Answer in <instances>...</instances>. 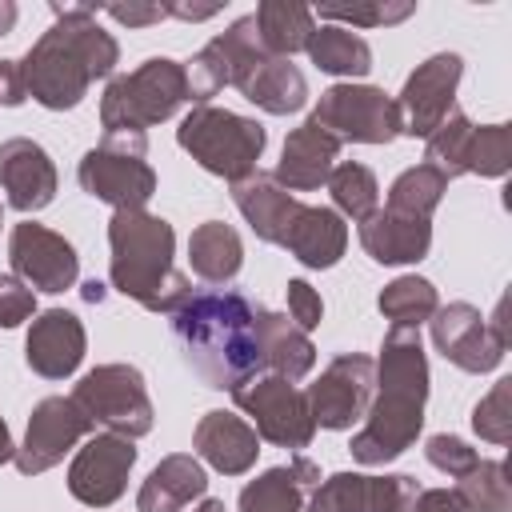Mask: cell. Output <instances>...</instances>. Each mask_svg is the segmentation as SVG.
<instances>
[{
  "instance_id": "obj_47",
  "label": "cell",
  "mask_w": 512,
  "mask_h": 512,
  "mask_svg": "<svg viewBox=\"0 0 512 512\" xmlns=\"http://www.w3.org/2000/svg\"><path fill=\"white\" fill-rule=\"evenodd\" d=\"M16 456V444H12V432H8V424L0 420V464H8Z\"/></svg>"
},
{
  "instance_id": "obj_32",
  "label": "cell",
  "mask_w": 512,
  "mask_h": 512,
  "mask_svg": "<svg viewBox=\"0 0 512 512\" xmlns=\"http://www.w3.org/2000/svg\"><path fill=\"white\" fill-rule=\"evenodd\" d=\"M256 28H260V44L268 56H284L292 60V52H304L308 36L316 32V16L304 4H284V0H264L256 12Z\"/></svg>"
},
{
  "instance_id": "obj_45",
  "label": "cell",
  "mask_w": 512,
  "mask_h": 512,
  "mask_svg": "<svg viewBox=\"0 0 512 512\" xmlns=\"http://www.w3.org/2000/svg\"><path fill=\"white\" fill-rule=\"evenodd\" d=\"M220 12V4H164V16H176V20H212Z\"/></svg>"
},
{
  "instance_id": "obj_42",
  "label": "cell",
  "mask_w": 512,
  "mask_h": 512,
  "mask_svg": "<svg viewBox=\"0 0 512 512\" xmlns=\"http://www.w3.org/2000/svg\"><path fill=\"white\" fill-rule=\"evenodd\" d=\"M100 12H108L116 24H128V28H148L164 20V4H104Z\"/></svg>"
},
{
  "instance_id": "obj_36",
  "label": "cell",
  "mask_w": 512,
  "mask_h": 512,
  "mask_svg": "<svg viewBox=\"0 0 512 512\" xmlns=\"http://www.w3.org/2000/svg\"><path fill=\"white\" fill-rule=\"evenodd\" d=\"M328 192H332V204L340 216L348 220H368L376 212V200H380V184H376V172L360 160H340L328 176Z\"/></svg>"
},
{
  "instance_id": "obj_29",
  "label": "cell",
  "mask_w": 512,
  "mask_h": 512,
  "mask_svg": "<svg viewBox=\"0 0 512 512\" xmlns=\"http://www.w3.org/2000/svg\"><path fill=\"white\" fill-rule=\"evenodd\" d=\"M232 204L240 208V216L256 232V240L280 248V240L288 232V220H292L300 200L292 192H284L268 172H252L248 180L232 184Z\"/></svg>"
},
{
  "instance_id": "obj_38",
  "label": "cell",
  "mask_w": 512,
  "mask_h": 512,
  "mask_svg": "<svg viewBox=\"0 0 512 512\" xmlns=\"http://www.w3.org/2000/svg\"><path fill=\"white\" fill-rule=\"evenodd\" d=\"M416 12V4L400 0V4H320L312 16L332 20V24H352V28H380V24H400Z\"/></svg>"
},
{
  "instance_id": "obj_5",
  "label": "cell",
  "mask_w": 512,
  "mask_h": 512,
  "mask_svg": "<svg viewBox=\"0 0 512 512\" xmlns=\"http://www.w3.org/2000/svg\"><path fill=\"white\" fill-rule=\"evenodd\" d=\"M176 144L212 176L240 184L252 172H260V156L268 144V132L260 120L216 108V104H192V112L176 128Z\"/></svg>"
},
{
  "instance_id": "obj_31",
  "label": "cell",
  "mask_w": 512,
  "mask_h": 512,
  "mask_svg": "<svg viewBox=\"0 0 512 512\" xmlns=\"http://www.w3.org/2000/svg\"><path fill=\"white\" fill-rule=\"evenodd\" d=\"M304 52L328 76L356 80V76H368L372 72V48H368V40L356 36V32H348V28H340V24H316V32L308 36Z\"/></svg>"
},
{
  "instance_id": "obj_8",
  "label": "cell",
  "mask_w": 512,
  "mask_h": 512,
  "mask_svg": "<svg viewBox=\"0 0 512 512\" xmlns=\"http://www.w3.org/2000/svg\"><path fill=\"white\" fill-rule=\"evenodd\" d=\"M432 344L436 352L456 364L460 372H472V376H484L492 368H500L504 352H508V296L496 300V312L492 316H480L476 304L468 300H452L444 308L432 312Z\"/></svg>"
},
{
  "instance_id": "obj_48",
  "label": "cell",
  "mask_w": 512,
  "mask_h": 512,
  "mask_svg": "<svg viewBox=\"0 0 512 512\" xmlns=\"http://www.w3.org/2000/svg\"><path fill=\"white\" fill-rule=\"evenodd\" d=\"M80 296H84L88 304H100V300H104V284H100V280H88V284L80 288Z\"/></svg>"
},
{
  "instance_id": "obj_26",
  "label": "cell",
  "mask_w": 512,
  "mask_h": 512,
  "mask_svg": "<svg viewBox=\"0 0 512 512\" xmlns=\"http://www.w3.org/2000/svg\"><path fill=\"white\" fill-rule=\"evenodd\" d=\"M208 492V472L192 452H172L164 456L148 480L136 492V512H180L192 500H204Z\"/></svg>"
},
{
  "instance_id": "obj_43",
  "label": "cell",
  "mask_w": 512,
  "mask_h": 512,
  "mask_svg": "<svg viewBox=\"0 0 512 512\" xmlns=\"http://www.w3.org/2000/svg\"><path fill=\"white\" fill-rule=\"evenodd\" d=\"M408 512H468L452 488H420Z\"/></svg>"
},
{
  "instance_id": "obj_17",
  "label": "cell",
  "mask_w": 512,
  "mask_h": 512,
  "mask_svg": "<svg viewBox=\"0 0 512 512\" xmlns=\"http://www.w3.org/2000/svg\"><path fill=\"white\" fill-rule=\"evenodd\" d=\"M132 464H136V444L128 436L96 432L68 464V492L88 508H108L124 496Z\"/></svg>"
},
{
  "instance_id": "obj_2",
  "label": "cell",
  "mask_w": 512,
  "mask_h": 512,
  "mask_svg": "<svg viewBox=\"0 0 512 512\" xmlns=\"http://www.w3.org/2000/svg\"><path fill=\"white\" fill-rule=\"evenodd\" d=\"M172 336L184 364L204 380V388L232 392L264 372L256 340V304L232 288L192 292L172 312Z\"/></svg>"
},
{
  "instance_id": "obj_13",
  "label": "cell",
  "mask_w": 512,
  "mask_h": 512,
  "mask_svg": "<svg viewBox=\"0 0 512 512\" xmlns=\"http://www.w3.org/2000/svg\"><path fill=\"white\" fill-rule=\"evenodd\" d=\"M92 432H96L92 416L72 396H44L28 416V428H24V440L16 444L12 464L24 476H40V472L56 468Z\"/></svg>"
},
{
  "instance_id": "obj_40",
  "label": "cell",
  "mask_w": 512,
  "mask_h": 512,
  "mask_svg": "<svg viewBox=\"0 0 512 512\" xmlns=\"http://www.w3.org/2000/svg\"><path fill=\"white\" fill-rule=\"evenodd\" d=\"M32 316H36V292L12 272H0V328H20Z\"/></svg>"
},
{
  "instance_id": "obj_9",
  "label": "cell",
  "mask_w": 512,
  "mask_h": 512,
  "mask_svg": "<svg viewBox=\"0 0 512 512\" xmlns=\"http://www.w3.org/2000/svg\"><path fill=\"white\" fill-rule=\"evenodd\" d=\"M424 164L440 168L448 180L456 176H484L500 180L512 168V124H472L460 108L424 140Z\"/></svg>"
},
{
  "instance_id": "obj_6",
  "label": "cell",
  "mask_w": 512,
  "mask_h": 512,
  "mask_svg": "<svg viewBox=\"0 0 512 512\" xmlns=\"http://www.w3.org/2000/svg\"><path fill=\"white\" fill-rule=\"evenodd\" d=\"M188 104L184 64L172 56H148L140 68L112 76L100 96V128L104 132H144L152 124L172 120Z\"/></svg>"
},
{
  "instance_id": "obj_20",
  "label": "cell",
  "mask_w": 512,
  "mask_h": 512,
  "mask_svg": "<svg viewBox=\"0 0 512 512\" xmlns=\"http://www.w3.org/2000/svg\"><path fill=\"white\" fill-rule=\"evenodd\" d=\"M88 352V336H84V324L76 312L68 308H48L32 320L28 328V340H24V360L36 376L44 380H64L80 368Z\"/></svg>"
},
{
  "instance_id": "obj_4",
  "label": "cell",
  "mask_w": 512,
  "mask_h": 512,
  "mask_svg": "<svg viewBox=\"0 0 512 512\" xmlns=\"http://www.w3.org/2000/svg\"><path fill=\"white\" fill-rule=\"evenodd\" d=\"M108 280L120 296L136 300L148 312L172 316L188 296L192 280L172 264L176 256V232L164 216H152L148 208H124L108 220Z\"/></svg>"
},
{
  "instance_id": "obj_28",
  "label": "cell",
  "mask_w": 512,
  "mask_h": 512,
  "mask_svg": "<svg viewBox=\"0 0 512 512\" xmlns=\"http://www.w3.org/2000/svg\"><path fill=\"white\" fill-rule=\"evenodd\" d=\"M240 96L256 108H264L268 116H288V112H300L308 104V80L304 72L284 60V56H264L256 60L240 80H236Z\"/></svg>"
},
{
  "instance_id": "obj_12",
  "label": "cell",
  "mask_w": 512,
  "mask_h": 512,
  "mask_svg": "<svg viewBox=\"0 0 512 512\" xmlns=\"http://www.w3.org/2000/svg\"><path fill=\"white\" fill-rule=\"evenodd\" d=\"M316 128L332 132L340 144H392L400 136L396 100L372 84H332L320 92L312 116Z\"/></svg>"
},
{
  "instance_id": "obj_35",
  "label": "cell",
  "mask_w": 512,
  "mask_h": 512,
  "mask_svg": "<svg viewBox=\"0 0 512 512\" xmlns=\"http://www.w3.org/2000/svg\"><path fill=\"white\" fill-rule=\"evenodd\" d=\"M452 492L468 512H512V480L504 460H476L464 476H456Z\"/></svg>"
},
{
  "instance_id": "obj_41",
  "label": "cell",
  "mask_w": 512,
  "mask_h": 512,
  "mask_svg": "<svg viewBox=\"0 0 512 512\" xmlns=\"http://www.w3.org/2000/svg\"><path fill=\"white\" fill-rule=\"evenodd\" d=\"M288 320L296 324V328H304V332H312V328H320V320H324V300H320V292L308 284V280H288Z\"/></svg>"
},
{
  "instance_id": "obj_27",
  "label": "cell",
  "mask_w": 512,
  "mask_h": 512,
  "mask_svg": "<svg viewBox=\"0 0 512 512\" xmlns=\"http://www.w3.org/2000/svg\"><path fill=\"white\" fill-rule=\"evenodd\" d=\"M256 340H260V364L272 376H284L296 384L316 368V344L284 312L256 308Z\"/></svg>"
},
{
  "instance_id": "obj_34",
  "label": "cell",
  "mask_w": 512,
  "mask_h": 512,
  "mask_svg": "<svg viewBox=\"0 0 512 512\" xmlns=\"http://www.w3.org/2000/svg\"><path fill=\"white\" fill-rule=\"evenodd\" d=\"M376 308L384 312V320H392V328H420L440 308V296L424 276H396L380 288Z\"/></svg>"
},
{
  "instance_id": "obj_50",
  "label": "cell",
  "mask_w": 512,
  "mask_h": 512,
  "mask_svg": "<svg viewBox=\"0 0 512 512\" xmlns=\"http://www.w3.org/2000/svg\"><path fill=\"white\" fill-rule=\"evenodd\" d=\"M0 224H4V208H0Z\"/></svg>"
},
{
  "instance_id": "obj_19",
  "label": "cell",
  "mask_w": 512,
  "mask_h": 512,
  "mask_svg": "<svg viewBox=\"0 0 512 512\" xmlns=\"http://www.w3.org/2000/svg\"><path fill=\"white\" fill-rule=\"evenodd\" d=\"M60 176L52 156L44 152V144L28 140V136H12L0 140V192L8 200V208L16 212H40L56 200Z\"/></svg>"
},
{
  "instance_id": "obj_14",
  "label": "cell",
  "mask_w": 512,
  "mask_h": 512,
  "mask_svg": "<svg viewBox=\"0 0 512 512\" xmlns=\"http://www.w3.org/2000/svg\"><path fill=\"white\" fill-rule=\"evenodd\" d=\"M464 76V60L460 52H436L424 64H416V72L404 80L400 96H396V112H400V136H416L428 140L448 112L456 108V88Z\"/></svg>"
},
{
  "instance_id": "obj_30",
  "label": "cell",
  "mask_w": 512,
  "mask_h": 512,
  "mask_svg": "<svg viewBox=\"0 0 512 512\" xmlns=\"http://www.w3.org/2000/svg\"><path fill=\"white\" fill-rule=\"evenodd\" d=\"M188 264L204 284H232L244 268V240L224 220H204L188 236Z\"/></svg>"
},
{
  "instance_id": "obj_23",
  "label": "cell",
  "mask_w": 512,
  "mask_h": 512,
  "mask_svg": "<svg viewBox=\"0 0 512 512\" xmlns=\"http://www.w3.org/2000/svg\"><path fill=\"white\" fill-rule=\"evenodd\" d=\"M280 248H288L304 268H336L344 248H348V224L336 208H324V204H296L292 220H288V232L280 240Z\"/></svg>"
},
{
  "instance_id": "obj_44",
  "label": "cell",
  "mask_w": 512,
  "mask_h": 512,
  "mask_svg": "<svg viewBox=\"0 0 512 512\" xmlns=\"http://www.w3.org/2000/svg\"><path fill=\"white\" fill-rule=\"evenodd\" d=\"M28 92H24V76H20V60H0V104L4 108H16L24 104Z\"/></svg>"
},
{
  "instance_id": "obj_15",
  "label": "cell",
  "mask_w": 512,
  "mask_h": 512,
  "mask_svg": "<svg viewBox=\"0 0 512 512\" xmlns=\"http://www.w3.org/2000/svg\"><path fill=\"white\" fill-rule=\"evenodd\" d=\"M372 392H376V360L364 352H344L320 372V380L304 396H308L316 428L344 432L364 420Z\"/></svg>"
},
{
  "instance_id": "obj_37",
  "label": "cell",
  "mask_w": 512,
  "mask_h": 512,
  "mask_svg": "<svg viewBox=\"0 0 512 512\" xmlns=\"http://www.w3.org/2000/svg\"><path fill=\"white\" fill-rule=\"evenodd\" d=\"M472 432L488 444L512 440V380H496L492 392L472 408Z\"/></svg>"
},
{
  "instance_id": "obj_11",
  "label": "cell",
  "mask_w": 512,
  "mask_h": 512,
  "mask_svg": "<svg viewBox=\"0 0 512 512\" xmlns=\"http://www.w3.org/2000/svg\"><path fill=\"white\" fill-rule=\"evenodd\" d=\"M232 400L248 416V424L256 428V436L268 440V444H276V448L300 452L316 436V420H312L308 396L292 380H284V376L260 372V376L244 380L240 388H232Z\"/></svg>"
},
{
  "instance_id": "obj_33",
  "label": "cell",
  "mask_w": 512,
  "mask_h": 512,
  "mask_svg": "<svg viewBox=\"0 0 512 512\" xmlns=\"http://www.w3.org/2000/svg\"><path fill=\"white\" fill-rule=\"evenodd\" d=\"M448 192V176L432 164H416V168H404L392 188H388V212L396 216H416V220H432V212L440 208Z\"/></svg>"
},
{
  "instance_id": "obj_7",
  "label": "cell",
  "mask_w": 512,
  "mask_h": 512,
  "mask_svg": "<svg viewBox=\"0 0 512 512\" xmlns=\"http://www.w3.org/2000/svg\"><path fill=\"white\" fill-rule=\"evenodd\" d=\"M76 180L92 200L112 204L116 212L144 208L156 196V172L148 164V132H104V140L84 152Z\"/></svg>"
},
{
  "instance_id": "obj_3",
  "label": "cell",
  "mask_w": 512,
  "mask_h": 512,
  "mask_svg": "<svg viewBox=\"0 0 512 512\" xmlns=\"http://www.w3.org/2000/svg\"><path fill=\"white\" fill-rule=\"evenodd\" d=\"M428 404V356L420 328H388L376 360V392L364 412V428L352 436V460L376 468L404 456L420 428Z\"/></svg>"
},
{
  "instance_id": "obj_49",
  "label": "cell",
  "mask_w": 512,
  "mask_h": 512,
  "mask_svg": "<svg viewBox=\"0 0 512 512\" xmlns=\"http://www.w3.org/2000/svg\"><path fill=\"white\" fill-rule=\"evenodd\" d=\"M196 512H224V500H212V496H204Z\"/></svg>"
},
{
  "instance_id": "obj_18",
  "label": "cell",
  "mask_w": 512,
  "mask_h": 512,
  "mask_svg": "<svg viewBox=\"0 0 512 512\" xmlns=\"http://www.w3.org/2000/svg\"><path fill=\"white\" fill-rule=\"evenodd\" d=\"M420 496V480L408 472L364 476V472H332L308 496L304 512H408Z\"/></svg>"
},
{
  "instance_id": "obj_24",
  "label": "cell",
  "mask_w": 512,
  "mask_h": 512,
  "mask_svg": "<svg viewBox=\"0 0 512 512\" xmlns=\"http://www.w3.org/2000/svg\"><path fill=\"white\" fill-rule=\"evenodd\" d=\"M316 484H320V464L296 452L288 464L264 468L256 480H248L240 488L236 512H304Z\"/></svg>"
},
{
  "instance_id": "obj_21",
  "label": "cell",
  "mask_w": 512,
  "mask_h": 512,
  "mask_svg": "<svg viewBox=\"0 0 512 512\" xmlns=\"http://www.w3.org/2000/svg\"><path fill=\"white\" fill-rule=\"evenodd\" d=\"M340 148H344V144H340L332 132H324V128H316L312 120H304L300 128L288 132L272 180H276L284 192H316L320 184H328L332 168L340 164Z\"/></svg>"
},
{
  "instance_id": "obj_16",
  "label": "cell",
  "mask_w": 512,
  "mask_h": 512,
  "mask_svg": "<svg viewBox=\"0 0 512 512\" xmlns=\"http://www.w3.org/2000/svg\"><path fill=\"white\" fill-rule=\"evenodd\" d=\"M8 264H12V276L24 280L32 292H52V296L72 288L76 276H80L76 248L60 232H52V228H44L36 220H20L12 228Z\"/></svg>"
},
{
  "instance_id": "obj_10",
  "label": "cell",
  "mask_w": 512,
  "mask_h": 512,
  "mask_svg": "<svg viewBox=\"0 0 512 512\" xmlns=\"http://www.w3.org/2000/svg\"><path fill=\"white\" fill-rule=\"evenodd\" d=\"M72 400L92 416V424L128 440L148 436L156 420L152 396L144 388V372L136 364H96L92 372L80 376Z\"/></svg>"
},
{
  "instance_id": "obj_46",
  "label": "cell",
  "mask_w": 512,
  "mask_h": 512,
  "mask_svg": "<svg viewBox=\"0 0 512 512\" xmlns=\"http://www.w3.org/2000/svg\"><path fill=\"white\" fill-rule=\"evenodd\" d=\"M16 16H20V8L12 0H0V36H8L16 28Z\"/></svg>"
},
{
  "instance_id": "obj_39",
  "label": "cell",
  "mask_w": 512,
  "mask_h": 512,
  "mask_svg": "<svg viewBox=\"0 0 512 512\" xmlns=\"http://www.w3.org/2000/svg\"><path fill=\"white\" fill-rule=\"evenodd\" d=\"M424 456H428L432 468H440V472H448V476H464V472L480 460V452H476L468 440L452 436V432L428 436V440H424Z\"/></svg>"
},
{
  "instance_id": "obj_22",
  "label": "cell",
  "mask_w": 512,
  "mask_h": 512,
  "mask_svg": "<svg viewBox=\"0 0 512 512\" xmlns=\"http://www.w3.org/2000/svg\"><path fill=\"white\" fill-rule=\"evenodd\" d=\"M192 448H196V460L212 464L220 476H244L260 456V436L244 416L212 408L196 420Z\"/></svg>"
},
{
  "instance_id": "obj_1",
  "label": "cell",
  "mask_w": 512,
  "mask_h": 512,
  "mask_svg": "<svg viewBox=\"0 0 512 512\" xmlns=\"http://www.w3.org/2000/svg\"><path fill=\"white\" fill-rule=\"evenodd\" d=\"M96 12L92 4H52L56 24L20 60L24 92L48 112L76 108L88 88L120 64V44L100 28Z\"/></svg>"
},
{
  "instance_id": "obj_25",
  "label": "cell",
  "mask_w": 512,
  "mask_h": 512,
  "mask_svg": "<svg viewBox=\"0 0 512 512\" xmlns=\"http://www.w3.org/2000/svg\"><path fill=\"white\" fill-rule=\"evenodd\" d=\"M360 248L376 264H420L432 248V220L396 216L388 208H376L368 220L356 224Z\"/></svg>"
}]
</instances>
